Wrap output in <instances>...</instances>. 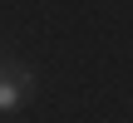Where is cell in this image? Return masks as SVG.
<instances>
[{"label": "cell", "instance_id": "1", "mask_svg": "<svg viewBox=\"0 0 133 123\" xmlns=\"http://www.w3.org/2000/svg\"><path fill=\"white\" fill-rule=\"evenodd\" d=\"M25 89H30V74L25 69H0V113H15L20 108V99H25Z\"/></svg>", "mask_w": 133, "mask_h": 123}]
</instances>
